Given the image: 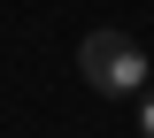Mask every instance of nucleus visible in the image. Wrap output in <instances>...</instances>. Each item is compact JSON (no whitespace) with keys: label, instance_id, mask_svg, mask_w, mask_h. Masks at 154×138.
<instances>
[{"label":"nucleus","instance_id":"obj_1","mask_svg":"<svg viewBox=\"0 0 154 138\" xmlns=\"http://www.w3.org/2000/svg\"><path fill=\"white\" fill-rule=\"evenodd\" d=\"M77 77L93 84V92H108V100H131V92H146L154 54L131 39V31L100 23V31H85V39H77Z\"/></svg>","mask_w":154,"mask_h":138},{"label":"nucleus","instance_id":"obj_2","mask_svg":"<svg viewBox=\"0 0 154 138\" xmlns=\"http://www.w3.org/2000/svg\"><path fill=\"white\" fill-rule=\"evenodd\" d=\"M139 138H154V84L139 92Z\"/></svg>","mask_w":154,"mask_h":138}]
</instances>
